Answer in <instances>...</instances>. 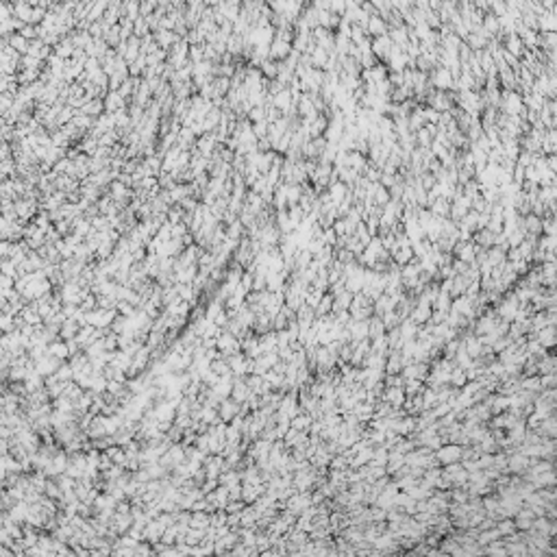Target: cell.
Here are the masks:
<instances>
[{
  "label": "cell",
  "instance_id": "cell-12",
  "mask_svg": "<svg viewBox=\"0 0 557 557\" xmlns=\"http://www.w3.org/2000/svg\"><path fill=\"white\" fill-rule=\"evenodd\" d=\"M351 301H353V294H351V292H342V294L333 296V305H331V307H335V309H344V307L351 305Z\"/></svg>",
  "mask_w": 557,
  "mask_h": 557
},
{
  "label": "cell",
  "instance_id": "cell-17",
  "mask_svg": "<svg viewBox=\"0 0 557 557\" xmlns=\"http://www.w3.org/2000/svg\"><path fill=\"white\" fill-rule=\"evenodd\" d=\"M427 316H429V313H427V303L422 301V307H420V309L416 311V318H418V320H424Z\"/></svg>",
  "mask_w": 557,
  "mask_h": 557
},
{
  "label": "cell",
  "instance_id": "cell-15",
  "mask_svg": "<svg viewBox=\"0 0 557 557\" xmlns=\"http://www.w3.org/2000/svg\"><path fill=\"white\" fill-rule=\"evenodd\" d=\"M252 133H255V138H257V139L266 138V135H268V122H266V120H263V122H257V124H255V129H252Z\"/></svg>",
  "mask_w": 557,
  "mask_h": 557
},
{
  "label": "cell",
  "instance_id": "cell-11",
  "mask_svg": "<svg viewBox=\"0 0 557 557\" xmlns=\"http://www.w3.org/2000/svg\"><path fill=\"white\" fill-rule=\"evenodd\" d=\"M388 68L383 63H377L374 68H370V77H372V83L377 85V83H381V81H386L388 79Z\"/></svg>",
  "mask_w": 557,
  "mask_h": 557
},
{
  "label": "cell",
  "instance_id": "cell-10",
  "mask_svg": "<svg viewBox=\"0 0 557 557\" xmlns=\"http://www.w3.org/2000/svg\"><path fill=\"white\" fill-rule=\"evenodd\" d=\"M505 255H507V252L501 251V248H496V246L488 248V263H490L492 268L499 266V263H505V261H507V257H505Z\"/></svg>",
  "mask_w": 557,
  "mask_h": 557
},
{
  "label": "cell",
  "instance_id": "cell-9",
  "mask_svg": "<svg viewBox=\"0 0 557 557\" xmlns=\"http://www.w3.org/2000/svg\"><path fill=\"white\" fill-rule=\"evenodd\" d=\"M303 196V190L301 185H285V198H287V207H294L298 205V200H301Z\"/></svg>",
  "mask_w": 557,
  "mask_h": 557
},
{
  "label": "cell",
  "instance_id": "cell-4",
  "mask_svg": "<svg viewBox=\"0 0 557 557\" xmlns=\"http://www.w3.org/2000/svg\"><path fill=\"white\" fill-rule=\"evenodd\" d=\"M494 240H496V235H494L492 231L481 229V231H474V233H473V240H470V242H473L474 246H481V248H485V251H488V248L494 246Z\"/></svg>",
  "mask_w": 557,
  "mask_h": 557
},
{
  "label": "cell",
  "instance_id": "cell-8",
  "mask_svg": "<svg viewBox=\"0 0 557 557\" xmlns=\"http://www.w3.org/2000/svg\"><path fill=\"white\" fill-rule=\"evenodd\" d=\"M309 57H311V63H313V68L316 70H325V65H327V61H329V55L325 53L322 48H313L311 53H309Z\"/></svg>",
  "mask_w": 557,
  "mask_h": 557
},
{
  "label": "cell",
  "instance_id": "cell-3",
  "mask_svg": "<svg viewBox=\"0 0 557 557\" xmlns=\"http://www.w3.org/2000/svg\"><path fill=\"white\" fill-rule=\"evenodd\" d=\"M366 35L368 37H381V35H388V24L383 22L379 16L374 18H368V24H366Z\"/></svg>",
  "mask_w": 557,
  "mask_h": 557
},
{
  "label": "cell",
  "instance_id": "cell-5",
  "mask_svg": "<svg viewBox=\"0 0 557 557\" xmlns=\"http://www.w3.org/2000/svg\"><path fill=\"white\" fill-rule=\"evenodd\" d=\"M424 113H422V107H416L412 111V113L407 115V129H409V133H418L420 129H424Z\"/></svg>",
  "mask_w": 557,
  "mask_h": 557
},
{
  "label": "cell",
  "instance_id": "cell-16",
  "mask_svg": "<svg viewBox=\"0 0 557 557\" xmlns=\"http://www.w3.org/2000/svg\"><path fill=\"white\" fill-rule=\"evenodd\" d=\"M331 305H333V296H331V294L322 296V301L318 303V311H327V309H331Z\"/></svg>",
  "mask_w": 557,
  "mask_h": 557
},
{
  "label": "cell",
  "instance_id": "cell-6",
  "mask_svg": "<svg viewBox=\"0 0 557 557\" xmlns=\"http://www.w3.org/2000/svg\"><path fill=\"white\" fill-rule=\"evenodd\" d=\"M523 226H525L527 235H535V237L542 235V220H540L538 216H533V214L525 216V218H523Z\"/></svg>",
  "mask_w": 557,
  "mask_h": 557
},
{
  "label": "cell",
  "instance_id": "cell-13",
  "mask_svg": "<svg viewBox=\"0 0 557 557\" xmlns=\"http://www.w3.org/2000/svg\"><path fill=\"white\" fill-rule=\"evenodd\" d=\"M261 72L266 74V77L270 79V81H275V79H277V74H278V70H277V61H270V59H266V61L261 63Z\"/></svg>",
  "mask_w": 557,
  "mask_h": 557
},
{
  "label": "cell",
  "instance_id": "cell-14",
  "mask_svg": "<svg viewBox=\"0 0 557 557\" xmlns=\"http://www.w3.org/2000/svg\"><path fill=\"white\" fill-rule=\"evenodd\" d=\"M305 301H307V305L316 307L318 303L322 301V292H318V290H311V292H307V294H305Z\"/></svg>",
  "mask_w": 557,
  "mask_h": 557
},
{
  "label": "cell",
  "instance_id": "cell-7",
  "mask_svg": "<svg viewBox=\"0 0 557 557\" xmlns=\"http://www.w3.org/2000/svg\"><path fill=\"white\" fill-rule=\"evenodd\" d=\"M429 211L435 216V218H448V211H450V200H446V198H442L440 196L438 200L433 202L431 207H429Z\"/></svg>",
  "mask_w": 557,
  "mask_h": 557
},
{
  "label": "cell",
  "instance_id": "cell-2",
  "mask_svg": "<svg viewBox=\"0 0 557 557\" xmlns=\"http://www.w3.org/2000/svg\"><path fill=\"white\" fill-rule=\"evenodd\" d=\"M292 53V44L287 42H281V39H272L270 42V50H268V57H270V61H285L287 55Z\"/></svg>",
  "mask_w": 557,
  "mask_h": 557
},
{
  "label": "cell",
  "instance_id": "cell-1",
  "mask_svg": "<svg viewBox=\"0 0 557 557\" xmlns=\"http://www.w3.org/2000/svg\"><path fill=\"white\" fill-rule=\"evenodd\" d=\"M392 46H394V44L390 42L388 35H381V37H374L372 42H370V53L374 55V59H377L379 63L386 65V61H388V57H390V50H392Z\"/></svg>",
  "mask_w": 557,
  "mask_h": 557
}]
</instances>
